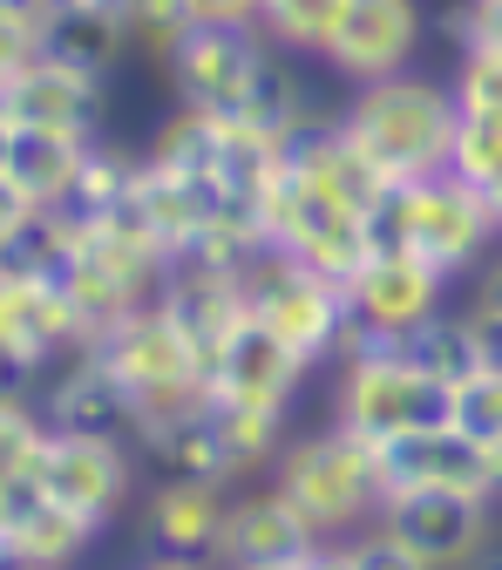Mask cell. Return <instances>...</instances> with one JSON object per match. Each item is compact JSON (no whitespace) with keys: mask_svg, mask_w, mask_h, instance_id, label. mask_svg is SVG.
<instances>
[{"mask_svg":"<svg viewBox=\"0 0 502 570\" xmlns=\"http://www.w3.org/2000/svg\"><path fill=\"white\" fill-rule=\"evenodd\" d=\"M82 353H96V367L122 387V401H129V435L136 442H150V435H164L170 421L210 407V367L197 361V346L177 333V320L164 313V299L136 306L129 320H116Z\"/></svg>","mask_w":502,"mask_h":570,"instance_id":"cell-1","label":"cell"},{"mask_svg":"<svg viewBox=\"0 0 502 570\" xmlns=\"http://www.w3.org/2000/svg\"><path fill=\"white\" fill-rule=\"evenodd\" d=\"M339 129L361 142V150L387 170V184H421V177H442L455 164V129H462V102L455 82L435 76H387L353 89V102L339 109Z\"/></svg>","mask_w":502,"mask_h":570,"instance_id":"cell-2","label":"cell"},{"mask_svg":"<svg viewBox=\"0 0 502 570\" xmlns=\"http://www.w3.org/2000/svg\"><path fill=\"white\" fill-rule=\"evenodd\" d=\"M258 210H265V245L293 252L299 265H313V272H326L339 285L387 245L374 210H361L346 190H333L299 150H285V164H278V177H272Z\"/></svg>","mask_w":502,"mask_h":570,"instance_id":"cell-3","label":"cell"},{"mask_svg":"<svg viewBox=\"0 0 502 570\" xmlns=\"http://www.w3.org/2000/svg\"><path fill=\"white\" fill-rule=\"evenodd\" d=\"M272 482L306 510V523L326 543H346L381 523V475H374V442H361L353 428L326 421L313 435L285 442L272 462Z\"/></svg>","mask_w":502,"mask_h":570,"instance_id":"cell-4","label":"cell"},{"mask_svg":"<svg viewBox=\"0 0 502 570\" xmlns=\"http://www.w3.org/2000/svg\"><path fill=\"white\" fill-rule=\"evenodd\" d=\"M381 232L394 245H407L414 258H427L435 272H449V278H462V272L475 278L502 245V218H495L489 190L455 177V170L401 184L387 197V210H381Z\"/></svg>","mask_w":502,"mask_h":570,"instance_id":"cell-5","label":"cell"},{"mask_svg":"<svg viewBox=\"0 0 502 570\" xmlns=\"http://www.w3.org/2000/svg\"><path fill=\"white\" fill-rule=\"evenodd\" d=\"M333 421L353 428L361 442H394V435H421V428L455 421V394L435 374H421L401 346H367L339 361Z\"/></svg>","mask_w":502,"mask_h":570,"instance_id":"cell-6","label":"cell"},{"mask_svg":"<svg viewBox=\"0 0 502 570\" xmlns=\"http://www.w3.org/2000/svg\"><path fill=\"white\" fill-rule=\"evenodd\" d=\"M238 278H245V293H252V320L278 346H293L306 367L339 361V340H346V285L339 278L299 265L293 252H278V245L252 252L238 265Z\"/></svg>","mask_w":502,"mask_h":570,"instance_id":"cell-7","label":"cell"},{"mask_svg":"<svg viewBox=\"0 0 502 570\" xmlns=\"http://www.w3.org/2000/svg\"><path fill=\"white\" fill-rule=\"evenodd\" d=\"M449 272H435L427 258H414L407 245H381L361 272L346 278V340H339V361L346 353H367V346H394L414 326H427L449 306Z\"/></svg>","mask_w":502,"mask_h":570,"instance_id":"cell-8","label":"cell"},{"mask_svg":"<svg viewBox=\"0 0 502 570\" xmlns=\"http://www.w3.org/2000/svg\"><path fill=\"white\" fill-rule=\"evenodd\" d=\"M61 353H82V320L68 285L28 265H0V361L14 387H35Z\"/></svg>","mask_w":502,"mask_h":570,"instance_id":"cell-9","label":"cell"},{"mask_svg":"<svg viewBox=\"0 0 502 570\" xmlns=\"http://www.w3.org/2000/svg\"><path fill=\"white\" fill-rule=\"evenodd\" d=\"M374 475H381V503L414 495V489H455V495L502 503V462L489 455V442H475L455 421L421 428V435L374 442Z\"/></svg>","mask_w":502,"mask_h":570,"instance_id":"cell-10","label":"cell"},{"mask_svg":"<svg viewBox=\"0 0 502 570\" xmlns=\"http://www.w3.org/2000/svg\"><path fill=\"white\" fill-rule=\"evenodd\" d=\"M102 523L68 510L48 475H0V563L8 570H76Z\"/></svg>","mask_w":502,"mask_h":570,"instance_id":"cell-11","label":"cell"},{"mask_svg":"<svg viewBox=\"0 0 502 570\" xmlns=\"http://www.w3.org/2000/svg\"><path fill=\"white\" fill-rule=\"evenodd\" d=\"M41 475H48V489L68 510H82L102 530L129 510V495H136V455L122 442V428H55Z\"/></svg>","mask_w":502,"mask_h":570,"instance_id":"cell-12","label":"cell"},{"mask_svg":"<svg viewBox=\"0 0 502 570\" xmlns=\"http://www.w3.org/2000/svg\"><path fill=\"white\" fill-rule=\"evenodd\" d=\"M421 41H427L421 0H346V14H339V28H333L319 61L333 68L346 89H367V82L407 76Z\"/></svg>","mask_w":502,"mask_h":570,"instance_id":"cell-13","label":"cell"},{"mask_svg":"<svg viewBox=\"0 0 502 570\" xmlns=\"http://www.w3.org/2000/svg\"><path fill=\"white\" fill-rule=\"evenodd\" d=\"M96 142H102V136L41 129V122H0V210L76 204Z\"/></svg>","mask_w":502,"mask_h":570,"instance_id":"cell-14","label":"cell"},{"mask_svg":"<svg viewBox=\"0 0 502 570\" xmlns=\"http://www.w3.org/2000/svg\"><path fill=\"white\" fill-rule=\"evenodd\" d=\"M265 28H190L184 48L170 55V96L210 116H238L252 82H258V61H265Z\"/></svg>","mask_w":502,"mask_h":570,"instance_id":"cell-15","label":"cell"},{"mask_svg":"<svg viewBox=\"0 0 502 570\" xmlns=\"http://www.w3.org/2000/svg\"><path fill=\"white\" fill-rule=\"evenodd\" d=\"M381 530L394 543H407L427 570H462L482 543H495V503L482 495H455V489H414L381 503Z\"/></svg>","mask_w":502,"mask_h":570,"instance_id":"cell-16","label":"cell"},{"mask_svg":"<svg viewBox=\"0 0 502 570\" xmlns=\"http://www.w3.org/2000/svg\"><path fill=\"white\" fill-rule=\"evenodd\" d=\"M326 537L306 523V510L285 495L278 482L252 489V495H232L225 510V530H218V570H285V563H306Z\"/></svg>","mask_w":502,"mask_h":570,"instance_id":"cell-17","label":"cell"},{"mask_svg":"<svg viewBox=\"0 0 502 570\" xmlns=\"http://www.w3.org/2000/svg\"><path fill=\"white\" fill-rule=\"evenodd\" d=\"M164 313L177 320V333L197 346V361L204 367H218L225 361V346L252 326V293H245V278L232 265H204V258H177L164 272Z\"/></svg>","mask_w":502,"mask_h":570,"instance_id":"cell-18","label":"cell"},{"mask_svg":"<svg viewBox=\"0 0 502 570\" xmlns=\"http://www.w3.org/2000/svg\"><path fill=\"white\" fill-rule=\"evenodd\" d=\"M0 122L102 136V82L82 76V68L61 61V55H35L21 68H0Z\"/></svg>","mask_w":502,"mask_h":570,"instance_id":"cell-19","label":"cell"},{"mask_svg":"<svg viewBox=\"0 0 502 570\" xmlns=\"http://www.w3.org/2000/svg\"><path fill=\"white\" fill-rule=\"evenodd\" d=\"M313 367L299 361L293 346H278L258 320L225 346V361L210 367V394L218 401H238V407H293V394H299V381H306Z\"/></svg>","mask_w":502,"mask_h":570,"instance_id":"cell-20","label":"cell"},{"mask_svg":"<svg viewBox=\"0 0 502 570\" xmlns=\"http://www.w3.org/2000/svg\"><path fill=\"white\" fill-rule=\"evenodd\" d=\"M225 510H232L225 482H210V475H164L150 489V503H142V537H150V550L210 557V550H218V530H225Z\"/></svg>","mask_w":502,"mask_h":570,"instance_id":"cell-21","label":"cell"},{"mask_svg":"<svg viewBox=\"0 0 502 570\" xmlns=\"http://www.w3.org/2000/svg\"><path fill=\"white\" fill-rule=\"evenodd\" d=\"M48 55H61V61H76L82 76L109 82L116 61L129 55V28L116 14V0H61V14L48 28Z\"/></svg>","mask_w":502,"mask_h":570,"instance_id":"cell-22","label":"cell"},{"mask_svg":"<svg viewBox=\"0 0 502 570\" xmlns=\"http://www.w3.org/2000/svg\"><path fill=\"white\" fill-rule=\"evenodd\" d=\"M232 122H252V129H265V136H278V142H293L306 122H319V109H313V96H306V76L293 68V48H265V61H258V82H252V96H245V109L232 116Z\"/></svg>","mask_w":502,"mask_h":570,"instance_id":"cell-23","label":"cell"},{"mask_svg":"<svg viewBox=\"0 0 502 570\" xmlns=\"http://www.w3.org/2000/svg\"><path fill=\"white\" fill-rule=\"evenodd\" d=\"M55 428H129V401L122 387L96 367V353H68V367L55 374V387L41 394Z\"/></svg>","mask_w":502,"mask_h":570,"instance_id":"cell-24","label":"cell"},{"mask_svg":"<svg viewBox=\"0 0 502 570\" xmlns=\"http://www.w3.org/2000/svg\"><path fill=\"white\" fill-rule=\"evenodd\" d=\"M394 346L407 353V361H414L421 374H435L449 394L489 367V353H482V333H475V320H469V313H449V306H442L435 320H427V326H414L407 340H394Z\"/></svg>","mask_w":502,"mask_h":570,"instance_id":"cell-25","label":"cell"},{"mask_svg":"<svg viewBox=\"0 0 502 570\" xmlns=\"http://www.w3.org/2000/svg\"><path fill=\"white\" fill-rule=\"evenodd\" d=\"M339 14H346V0H265L258 28H265V41L293 48V55H326Z\"/></svg>","mask_w":502,"mask_h":570,"instance_id":"cell-26","label":"cell"},{"mask_svg":"<svg viewBox=\"0 0 502 570\" xmlns=\"http://www.w3.org/2000/svg\"><path fill=\"white\" fill-rule=\"evenodd\" d=\"M116 14H122V28H129V48L150 55L157 68H170V55H177L184 35H190L184 0H116Z\"/></svg>","mask_w":502,"mask_h":570,"instance_id":"cell-27","label":"cell"},{"mask_svg":"<svg viewBox=\"0 0 502 570\" xmlns=\"http://www.w3.org/2000/svg\"><path fill=\"white\" fill-rule=\"evenodd\" d=\"M455 177L469 184H495L502 177V109H462V129H455Z\"/></svg>","mask_w":502,"mask_h":570,"instance_id":"cell-28","label":"cell"},{"mask_svg":"<svg viewBox=\"0 0 502 570\" xmlns=\"http://www.w3.org/2000/svg\"><path fill=\"white\" fill-rule=\"evenodd\" d=\"M61 14V0H0V68H21L48 55V28Z\"/></svg>","mask_w":502,"mask_h":570,"instance_id":"cell-29","label":"cell"},{"mask_svg":"<svg viewBox=\"0 0 502 570\" xmlns=\"http://www.w3.org/2000/svg\"><path fill=\"white\" fill-rule=\"evenodd\" d=\"M455 428H469L475 442H489V455L502 462V367H482L475 381L455 387Z\"/></svg>","mask_w":502,"mask_h":570,"instance_id":"cell-30","label":"cell"},{"mask_svg":"<svg viewBox=\"0 0 502 570\" xmlns=\"http://www.w3.org/2000/svg\"><path fill=\"white\" fill-rule=\"evenodd\" d=\"M455 102L462 109H502V48H462Z\"/></svg>","mask_w":502,"mask_h":570,"instance_id":"cell-31","label":"cell"},{"mask_svg":"<svg viewBox=\"0 0 502 570\" xmlns=\"http://www.w3.org/2000/svg\"><path fill=\"white\" fill-rule=\"evenodd\" d=\"M346 563H353V570H427V563H421L407 543H394L381 523L361 530V537H346Z\"/></svg>","mask_w":502,"mask_h":570,"instance_id":"cell-32","label":"cell"},{"mask_svg":"<svg viewBox=\"0 0 502 570\" xmlns=\"http://www.w3.org/2000/svg\"><path fill=\"white\" fill-rule=\"evenodd\" d=\"M449 35L462 48H502V0H462L449 14Z\"/></svg>","mask_w":502,"mask_h":570,"instance_id":"cell-33","label":"cell"},{"mask_svg":"<svg viewBox=\"0 0 502 570\" xmlns=\"http://www.w3.org/2000/svg\"><path fill=\"white\" fill-rule=\"evenodd\" d=\"M190 28H258L265 0H184Z\"/></svg>","mask_w":502,"mask_h":570,"instance_id":"cell-34","label":"cell"},{"mask_svg":"<svg viewBox=\"0 0 502 570\" xmlns=\"http://www.w3.org/2000/svg\"><path fill=\"white\" fill-rule=\"evenodd\" d=\"M469 313H502V245H495V258L475 272V285H469Z\"/></svg>","mask_w":502,"mask_h":570,"instance_id":"cell-35","label":"cell"},{"mask_svg":"<svg viewBox=\"0 0 502 570\" xmlns=\"http://www.w3.org/2000/svg\"><path fill=\"white\" fill-rule=\"evenodd\" d=\"M136 570H218V557H184V550H150Z\"/></svg>","mask_w":502,"mask_h":570,"instance_id":"cell-36","label":"cell"},{"mask_svg":"<svg viewBox=\"0 0 502 570\" xmlns=\"http://www.w3.org/2000/svg\"><path fill=\"white\" fill-rule=\"evenodd\" d=\"M469 313V306H462ZM475 333H482V353H489V367H502V313H469Z\"/></svg>","mask_w":502,"mask_h":570,"instance_id":"cell-37","label":"cell"},{"mask_svg":"<svg viewBox=\"0 0 502 570\" xmlns=\"http://www.w3.org/2000/svg\"><path fill=\"white\" fill-rule=\"evenodd\" d=\"M299 570H353V563H346V543H319Z\"/></svg>","mask_w":502,"mask_h":570,"instance_id":"cell-38","label":"cell"},{"mask_svg":"<svg viewBox=\"0 0 502 570\" xmlns=\"http://www.w3.org/2000/svg\"><path fill=\"white\" fill-rule=\"evenodd\" d=\"M462 570H502V543H482V550H475Z\"/></svg>","mask_w":502,"mask_h":570,"instance_id":"cell-39","label":"cell"},{"mask_svg":"<svg viewBox=\"0 0 502 570\" xmlns=\"http://www.w3.org/2000/svg\"><path fill=\"white\" fill-rule=\"evenodd\" d=\"M489 204H495V218H502V177H495V184H489Z\"/></svg>","mask_w":502,"mask_h":570,"instance_id":"cell-40","label":"cell"}]
</instances>
